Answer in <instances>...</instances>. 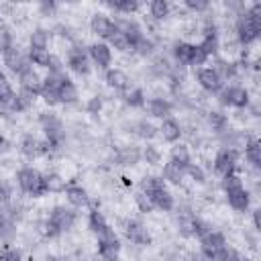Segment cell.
Here are the masks:
<instances>
[{
	"mask_svg": "<svg viewBox=\"0 0 261 261\" xmlns=\"http://www.w3.org/2000/svg\"><path fill=\"white\" fill-rule=\"evenodd\" d=\"M261 35V4H249L234 18V39L241 47L253 45Z\"/></svg>",
	"mask_w": 261,
	"mask_h": 261,
	"instance_id": "6da1fadb",
	"label": "cell"
},
{
	"mask_svg": "<svg viewBox=\"0 0 261 261\" xmlns=\"http://www.w3.org/2000/svg\"><path fill=\"white\" fill-rule=\"evenodd\" d=\"M139 190L149 198L153 210H161V212H171L175 208V196L169 190V186L161 179V175H145L139 184Z\"/></svg>",
	"mask_w": 261,
	"mask_h": 261,
	"instance_id": "7a4b0ae2",
	"label": "cell"
},
{
	"mask_svg": "<svg viewBox=\"0 0 261 261\" xmlns=\"http://www.w3.org/2000/svg\"><path fill=\"white\" fill-rule=\"evenodd\" d=\"M77 222V210L71 208L69 204H55L45 220H43V232L49 239H57L63 237L65 232H69Z\"/></svg>",
	"mask_w": 261,
	"mask_h": 261,
	"instance_id": "3957f363",
	"label": "cell"
},
{
	"mask_svg": "<svg viewBox=\"0 0 261 261\" xmlns=\"http://www.w3.org/2000/svg\"><path fill=\"white\" fill-rule=\"evenodd\" d=\"M220 188L224 192V198H226L228 206L234 212H249V208H251V192H249V188L245 186V181H243V177L239 173L222 177L220 179Z\"/></svg>",
	"mask_w": 261,
	"mask_h": 261,
	"instance_id": "277c9868",
	"label": "cell"
},
{
	"mask_svg": "<svg viewBox=\"0 0 261 261\" xmlns=\"http://www.w3.org/2000/svg\"><path fill=\"white\" fill-rule=\"evenodd\" d=\"M16 186L20 190V194H24L27 198H43L47 194V179L45 173L33 165H22L20 169H16Z\"/></svg>",
	"mask_w": 261,
	"mask_h": 261,
	"instance_id": "5b68a950",
	"label": "cell"
},
{
	"mask_svg": "<svg viewBox=\"0 0 261 261\" xmlns=\"http://www.w3.org/2000/svg\"><path fill=\"white\" fill-rule=\"evenodd\" d=\"M171 57L175 61V65L179 67H202L206 65V61L210 59L202 47L198 43H190V41H175L171 47Z\"/></svg>",
	"mask_w": 261,
	"mask_h": 261,
	"instance_id": "8992f818",
	"label": "cell"
},
{
	"mask_svg": "<svg viewBox=\"0 0 261 261\" xmlns=\"http://www.w3.org/2000/svg\"><path fill=\"white\" fill-rule=\"evenodd\" d=\"M39 126L43 130V139L53 147V151H59L65 143V124L61 116L53 110H43L39 112Z\"/></svg>",
	"mask_w": 261,
	"mask_h": 261,
	"instance_id": "52a82bcc",
	"label": "cell"
},
{
	"mask_svg": "<svg viewBox=\"0 0 261 261\" xmlns=\"http://www.w3.org/2000/svg\"><path fill=\"white\" fill-rule=\"evenodd\" d=\"M198 241H200V255L206 257L208 261H226L232 251L226 237L216 228H212Z\"/></svg>",
	"mask_w": 261,
	"mask_h": 261,
	"instance_id": "ba28073f",
	"label": "cell"
},
{
	"mask_svg": "<svg viewBox=\"0 0 261 261\" xmlns=\"http://www.w3.org/2000/svg\"><path fill=\"white\" fill-rule=\"evenodd\" d=\"M20 204L14 200L10 204L0 206V245H12L18 230V218H20Z\"/></svg>",
	"mask_w": 261,
	"mask_h": 261,
	"instance_id": "9c48e42d",
	"label": "cell"
},
{
	"mask_svg": "<svg viewBox=\"0 0 261 261\" xmlns=\"http://www.w3.org/2000/svg\"><path fill=\"white\" fill-rule=\"evenodd\" d=\"M216 96H218L220 106H224V108L247 110L251 106V94L241 84H226V86H222V90Z\"/></svg>",
	"mask_w": 261,
	"mask_h": 261,
	"instance_id": "30bf717a",
	"label": "cell"
},
{
	"mask_svg": "<svg viewBox=\"0 0 261 261\" xmlns=\"http://www.w3.org/2000/svg\"><path fill=\"white\" fill-rule=\"evenodd\" d=\"M65 67L77 75V77H86L90 75L92 71V63H90V57H88V49L80 43H73L69 45L67 53H65Z\"/></svg>",
	"mask_w": 261,
	"mask_h": 261,
	"instance_id": "8fae6325",
	"label": "cell"
},
{
	"mask_svg": "<svg viewBox=\"0 0 261 261\" xmlns=\"http://www.w3.org/2000/svg\"><path fill=\"white\" fill-rule=\"evenodd\" d=\"M239 159H241L239 151L228 149V147H220L212 157V169L220 179L228 177L232 173H239Z\"/></svg>",
	"mask_w": 261,
	"mask_h": 261,
	"instance_id": "7c38bea8",
	"label": "cell"
},
{
	"mask_svg": "<svg viewBox=\"0 0 261 261\" xmlns=\"http://www.w3.org/2000/svg\"><path fill=\"white\" fill-rule=\"evenodd\" d=\"M96 251H98L100 261H118L120 251H122V243H120V237L114 232L112 226L106 232H102L100 237H96Z\"/></svg>",
	"mask_w": 261,
	"mask_h": 261,
	"instance_id": "4fadbf2b",
	"label": "cell"
},
{
	"mask_svg": "<svg viewBox=\"0 0 261 261\" xmlns=\"http://www.w3.org/2000/svg\"><path fill=\"white\" fill-rule=\"evenodd\" d=\"M18 151L24 159L33 161V159H39V157H49L51 155V149H49V143L45 139H39L37 135L33 133H24L18 141Z\"/></svg>",
	"mask_w": 261,
	"mask_h": 261,
	"instance_id": "5bb4252c",
	"label": "cell"
},
{
	"mask_svg": "<svg viewBox=\"0 0 261 261\" xmlns=\"http://www.w3.org/2000/svg\"><path fill=\"white\" fill-rule=\"evenodd\" d=\"M122 232L126 237L128 243L137 245V247H149L153 241V234L149 230V226L145 222H141L139 218H126L122 224Z\"/></svg>",
	"mask_w": 261,
	"mask_h": 261,
	"instance_id": "9a60e30c",
	"label": "cell"
},
{
	"mask_svg": "<svg viewBox=\"0 0 261 261\" xmlns=\"http://www.w3.org/2000/svg\"><path fill=\"white\" fill-rule=\"evenodd\" d=\"M63 75H65V69L55 71V73H47L43 77V86H41L39 96L47 106H59V82Z\"/></svg>",
	"mask_w": 261,
	"mask_h": 261,
	"instance_id": "2e32d148",
	"label": "cell"
},
{
	"mask_svg": "<svg viewBox=\"0 0 261 261\" xmlns=\"http://www.w3.org/2000/svg\"><path fill=\"white\" fill-rule=\"evenodd\" d=\"M88 57H90V63L96 65L98 69L106 71L110 65H112V59H114V53L112 49L104 43V41H96V43H90L88 47Z\"/></svg>",
	"mask_w": 261,
	"mask_h": 261,
	"instance_id": "e0dca14e",
	"label": "cell"
},
{
	"mask_svg": "<svg viewBox=\"0 0 261 261\" xmlns=\"http://www.w3.org/2000/svg\"><path fill=\"white\" fill-rule=\"evenodd\" d=\"M63 194H65L67 204H69L71 208H75V210L90 206V194H88V190H86L80 181H75V179H67Z\"/></svg>",
	"mask_w": 261,
	"mask_h": 261,
	"instance_id": "ac0fdd59",
	"label": "cell"
},
{
	"mask_svg": "<svg viewBox=\"0 0 261 261\" xmlns=\"http://www.w3.org/2000/svg\"><path fill=\"white\" fill-rule=\"evenodd\" d=\"M2 61H4V67H6L12 75H16V77L31 65V61H29V57H27V51H22L18 45L12 47L10 51H6V53L2 55Z\"/></svg>",
	"mask_w": 261,
	"mask_h": 261,
	"instance_id": "d6986e66",
	"label": "cell"
},
{
	"mask_svg": "<svg viewBox=\"0 0 261 261\" xmlns=\"http://www.w3.org/2000/svg\"><path fill=\"white\" fill-rule=\"evenodd\" d=\"M196 82L208 94H218L222 90V86H224V82L218 77V73L210 65H202V67L196 69Z\"/></svg>",
	"mask_w": 261,
	"mask_h": 261,
	"instance_id": "ffe728a7",
	"label": "cell"
},
{
	"mask_svg": "<svg viewBox=\"0 0 261 261\" xmlns=\"http://www.w3.org/2000/svg\"><path fill=\"white\" fill-rule=\"evenodd\" d=\"M114 27H116V20L112 18V14H106V12H94L92 18H90V31H92L98 39H102L104 43H106L108 37L112 35Z\"/></svg>",
	"mask_w": 261,
	"mask_h": 261,
	"instance_id": "44dd1931",
	"label": "cell"
},
{
	"mask_svg": "<svg viewBox=\"0 0 261 261\" xmlns=\"http://www.w3.org/2000/svg\"><path fill=\"white\" fill-rule=\"evenodd\" d=\"M157 135H159L165 143L175 145V143H179V139L184 137V126H181V122H179L177 118L169 116V118H163V120L159 122Z\"/></svg>",
	"mask_w": 261,
	"mask_h": 261,
	"instance_id": "7402d4cb",
	"label": "cell"
},
{
	"mask_svg": "<svg viewBox=\"0 0 261 261\" xmlns=\"http://www.w3.org/2000/svg\"><path fill=\"white\" fill-rule=\"evenodd\" d=\"M104 82H106V86H108L110 90L120 92V94H124V92L133 86L128 73H126L124 69H120V67H108V69L104 71Z\"/></svg>",
	"mask_w": 261,
	"mask_h": 261,
	"instance_id": "603a6c76",
	"label": "cell"
},
{
	"mask_svg": "<svg viewBox=\"0 0 261 261\" xmlns=\"http://www.w3.org/2000/svg\"><path fill=\"white\" fill-rule=\"evenodd\" d=\"M18 86H20L22 92H29V94H33V96L37 98L39 92H41V86H43V77H41L39 69L33 67V65H29V67L18 75Z\"/></svg>",
	"mask_w": 261,
	"mask_h": 261,
	"instance_id": "cb8c5ba5",
	"label": "cell"
},
{
	"mask_svg": "<svg viewBox=\"0 0 261 261\" xmlns=\"http://www.w3.org/2000/svg\"><path fill=\"white\" fill-rule=\"evenodd\" d=\"M145 110L149 112L151 118H169L171 112H173V104L163 98V96H153V98H147V104H145Z\"/></svg>",
	"mask_w": 261,
	"mask_h": 261,
	"instance_id": "d4e9b609",
	"label": "cell"
},
{
	"mask_svg": "<svg viewBox=\"0 0 261 261\" xmlns=\"http://www.w3.org/2000/svg\"><path fill=\"white\" fill-rule=\"evenodd\" d=\"M161 179L167 186H181L186 179V165H181L173 159H167L163 163V169H161Z\"/></svg>",
	"mask_w": 261,
	"mask_h": 261,
	"instance_id": "484cf974",
	"label": "cell"
},
{
	"mask_svg": "<svg viewBox=\"0 0 261 261\" xmlns=\"http://www.w3.org/2000/svg\"><path fill=\"white\" fill-rule=\"evenodd\" d=\"M80 102V90L77 84L65 73L59 82V104L61 106H73Z\"/></svg>",
	"mask_w": 261,
	"mask_h": 261,
	"instance_id": "4316f807",
	"label": "cell"
},
{
	"mask_svg": "<svg viewBox=\"0 0 261 261\" xmlns=\"http://www.w3.org/2000/svg\"><path fill=\"white\" fill-rule=\"evenodd\" d=\"M86 224H88V230L94 234V237H100L102 232H106L110 228V222L108 218L104 216V212L98 208V206H92L88 210V216H86Z\"/></svg>",
	"mask_w": 261,
	"mask_h": 261,
	"instance_id": "83f0119b",
	"label": "cell"
},
{
	"mask_svg": "<svg viewBox=\"0 0 261 261\" xmlns=\"http://www.w3.org/2000/svg\"><path fill=\"white\" fill-rule=\"evenodd\" d=\"M243 155L247 159V163L251 165L253 171H259L261 167V143L255 135H249L245 145H243Z\"/></svg>",
	"mask_w": 261,
	"mask_h": 261,
	"instance_id": "f1b7e54d",
	"label": "cell"
},
{
	"mask_svg": "<svg viewBox=\"0 0 261 261\" xmlns=\"http://www.w3.org/2000/svg\"><path fill=\"white\" fill-rule=\"evenodd\" d=\"M222 82H232L239 75V63L230 61L228 57H214V63L210 65Z\"/></svg>",
	"mask_w": 261,
	"mask_h": 261,
	"instance_id": "f546056e",
	"label": "cell"
},
{
	"mask_svg": "<svg viewBox=\"0 0 261 261\" xmlns=\"http://www.w3.org/2000/svg\"><path fill=\"white\" fill-rule=\"evenodd\" d=\"M51 45V33L45 27H35L29 35V47L27 49H49Z\"/></svg>",
	"mask_w": 261,
	"mask_h": 261,
	"instance_id": "4dcf8cb0",
	"label": "cell"
},
{
	"mask_svg": "<svg viewBox=\"0 0 261 261\" xmlns=\"http://www.w3.org/2000/svg\"><path fill=\"white\" fill-rule=\"evenodd\" d=\"M106 6L118 16H133L135 12L141 10L139 0H116V2H106Z\"/></svg>",
	"mask_w": 261,
	"mask_h": 261,
	"instance_id": "1f68e13d",
	"label": "cell"
},
{
	"mask_svg": "<svg viewBox=\"0 0 261 261\" xmlns=\"http://www.w3.org/2000/svg\"><path fill=\"white\" fill-rule=\"evenodd\" d=\"M33 102H35V96L33 94L18 90V92H14V96H12V100H10V104L6 108L12 110V112H16V114H20V112H27L33 106Z\"/></svg>",
	"mask_w": 261,
	"mask_h": 261,
	"instance_id": "d6a6232c",
	"label": "cell"
},
{
	"mask_svg": "<svg viewBox=\"0 0 261 261\" xmlns=\"http://www.w3.org/2000/svg\"><path fill=\"white\" fill-rule=\"evenodd\" d=\"M114 20H116V18H114ZM106 45H108L110 49H114V51H120V53H130V43H128L126 35L122 33V29L118 27V22H116V27H114L112 35L108 37Z\"/></svg>",
	"mask_w": 261,
	"mask_h": 261,
	"instance_id": "836d02e7",
	"label": "cell"
},
{
	"mask_svg": "<svg viewBox=\"0 0 261 261\" xmlns=\"http://www.w3.org/2000/svg\"><path fill=\"white\" fill-rule=\"evenodd\" d=\"M206 120H208V126L216 135H222L224 130H228V114L224 110H210Z\"/></svg>",
	"mask_w": 261,
	"mask_h": 261,
	"instance_id": "e575fe53",
	"label": "cell"
},
{
	"mask_svg": "<svg viewBox=\"0 0 261 261\" xmlns=\"http://www.w3.org/2000/svg\"><path fill=\"white\" fill-rule=\"evenodd\" d=\"M122 100H124V104L130 106V108H145V104H147V96H145L143 88H137V86H130V88L122 94Z\"/></svg>",
	"mask_w": 261,
	"mask_h": 261,
	"instance_id": "d590c367",
	"label": "cell"
},
{
	"mask_svg": "<svg viewBox=\"0 0 261 261\" xmlns=\"http://www.w3.org/2000/svg\"><path fill=\"white\" fill-rule=\"evenodd\" d=\"M116 159L118 163L122 165H137L141 161V147H135V145H126V147H120L116 151Z\"/></svg>",
	"mask_w": 261,
	"mask_h": 261,
	"instance_id": "8d00e7d4",
	"label": "cell"
},
{
	"mask_svg": "<svg viewBox=\"0 0 261 261\" xmlns=\"http://www.w3.org/2000/svg\"><path fill=\"white\" fill-rule=\"evenodd\" d=\"M147 10H149V16L153 20H165L171 12V4L167 0H153L147 4Z\"/></svg>",
	"mask_w": 261,
	"mask_h": 261,
	"instance_id": "74e56055",
	"label": "cell"
},
{
	"mask_svg": "<svg viewBox=\"0 0 261 261\" xmlns=\"http://www.w3.org/2000/svg\"><path fill=\"white\" fill-rule=\"evenodd\" d=\"M45 179H47V194H63L67 179H65L59 171H49V173H45Z\"/></svg>",
	"mask_w": 261,
	"mask_h": 261,
	"instance_id": "f35d334b",
	"label": "cell"
},
{
	"mask_svg": "<svg viewBox=\"0 0 261 261\" xmlns=\"http://www.w3.org/2000/svg\"><path fill=\"white\" fill-rule=\"evenodd\" d=\"M169 159H173V161H177V163H181V165H186V167L194 161V159H192V153H190V147L184 145V143H175V145L171 147Z\"/></svg>",
	"mask_w": 261,
	"mask_h": 261,
	"instance_id": "ab89813d",
	"label": "cell"
},
{
	"mask_svg": "<svg viewBox=\"0 0 261 261\" xmlns=\"http://www.w3.org/2000/svg\"><path fill=\"white\" fill-rule=\"evenodd\" d=\"M135 133H137L143 141H151V139H155V137H157V126H155L151 120L141 118V120L135 124Z\"/></svg>",
	"mask_w": 261,
	"mask_h": 261,
	"instance_id": "60d3db41",
	"label": "cell"
},
{
	"mask_svg": "<svg viewBox=\"0 0 261 261\" xmlns=\"http://www.w3.org/2000/svg\"><path fill=\"white\" fill-rule=\"evenodd\" d=\"M12 96H14V88L8 80V75L0 69V106H8Z\"/></svg>",
	"mask_w": 261,
	"mask_h": 261,
	"instance_id": "b9f144b4",
	"label": "cell"
},
{
	"mask_svg": "<svg viewBox=\"0 0 261 261\" xmlns=\"http://www.w3.org/2000/svg\"><path fill=\"white\" fill-rule=\"evenodd\" d=\"M12 47H16L12 29L8 24H0V55H4L6 51H10Z\"/></svg>",
	"mask_w": 261,
	"mask_h": 261,
	"instance_id": "7bdbcfd3",
	"label": "cell"
},
{
	"mask_svg": "<svg viewBox=\"0 0 261 261\" xmlns=\"http://www.w3.org/2000/svg\"><path fill=\"white\" fill-rule=\"evenodd\" d=\"M186 177H190L194 184H206V169L200 165V163H196V161H192L188 167H186Z\"/></svg>",
	"mask_w": 261,
	"mask_h": 261,
	"instance_id": "ee69618b",
	"label": "cell"
},
{
	"mask_svg": "<svg viewBox=\"0 0 261 261\" xmlns=\"http://www.w3.org/2000/svg\"><path fill=\"white\" fill-rule=\"evenodd\" d=\"M0 261H24L22 251L12 243V245H0Z\"/></svg>",
	"mask_w": 261,
	"mask_h": 261,
	"instance_id": "f6af8a7d",
	"label": "cell"
},
{
	"mask_svg": "<svg viewBox=\"0 0 261 261\" xmlns=\"http://www.w3.org/2000/svg\"><path fill=\"white\" fill-rule=\"evenodd\" d=\"M141 159H145L149 165H157L161 161V151L155 145H145L141 149Z\"/></svg>",
	"mask_w": 261,
	"mask_h": 261,
	"instance_id": "bcb514c9",
	"label": "cell"
},
{
	"mask_svg": "<svg viewBox=\"0 0 261 261\" xmlns=\"http://www.w3.org/2000/svg\"><path fill=\"white\" fill-rule=\"evenodd\" d=\"M12 200H14V188H12V184L8 179L0 177V206L10 204Z\"/></svg>",
	"mask_w": 261,
	"mask_h": 261,
	"instance_id": "7dc6e473",
	"label": "cell"
},
{
	"mask_svg": "<svg viewBox=\"0 0 261 261\" xmlns=\"http://www.w3.org/2000/svg\"><path fill=\"white\" fill-rule=\"evenodd\" d=\"M102 108H104V98L102 96H92V98H88V102H86V112L90 114V116H98L100 112H102Z\"/></svg>",
	"mask_w": 261,
	"mask_h": 261,
	"instance_id": "c3c4849f",
	"label": "cell"
},
{
	"mask_svg": "<svg viewBox=\"0 0 261 261\" xmlns=\"http://www.w3.org/2000/svg\"><path fill=\"white\" fill-rule=\"evenodd\" d=\"M133 202H135V206L139 208V212H143V214H149V212H153V206H151V202H149V198L141 192V190H137L135 192V196H133Z\"/></svg>",
	"mask_w": 261,
	"mask_h": 261,
	"instance_id": "681fc988",
	"label": "cell"
},
{
	"mask_svg": "<svg viewBox=\"0 0 261 261\" xmlns=\"http://www.w3.org/2000/svg\"><path fill=\"white\" fill-rule=\"evenodd\" d=\"M184 6L192 12H206L210 8V2H206V0H186Z\"/></svg>",
	"mask_w": 261,
	"mask_h": 261,
	"instance_id": "f907efd6",
	"label": "cell"
},
{
	"mask_svg": "<svg viewBox=\"0 0 261 261\" xmlns=\"http://www.w3.org/2000/svg\"><path fill=\"white\" fill-rule=\"evenodd\" d=\"M226 261H253V259H249V257H247V255H243L241 251H234V249H232Z\"/></svg>",
	"mask_w": 261,
	"mask_h": 261,
	"instance_id": "816d5d0a",
	"label": "cell"
},
{
	"mask_svg": "<svg viewBox=\"0 0 261 261\" xmlns=\"http://www.w3.org/2000/svg\"><path fill=\"white\" fill-rule=\"evenodd\" d=\"M8 151H10V141L0 133V157H2V155H6Z\"/></svg>",
	"mask_w": 261,
	"mask_h": 261,
	"instance_id": "f5cc1de1",
	"label": "cell"
},
{
	"mask_svg": "<svg viewBox=\"0 0 261 261\" xmlns=\"http://www.w3.org/2000/svg\"><path fill=\"white\" fill-rule=\"evenodd\" d=\"M39 8H41L45 14H51V12L57 10V4H53V2H43V4H39Z\"/></svg>",
	"mask_w": 261,
	"mask_h": 261,
	"instance_id": "db71d44e",
	"label": "cell"
},
{
	"mask_svg": "<svg viewBox=\"0 0 261 261\" xmlns=\"http://www.w3.org/2000/svg\"><path fill=\"white\" fill-rule=\"evenodd\" d=\"M167 261H190V259H188V257H186L184 253H179V251H177V253L169 255V259H167Z\"/></svg>",
	"mask_w": 261,
	"mask_h": 261,
	"instance_id": "11a10c76",
	"label": "cell"
},
{
	"mask_svg": "<svg viewBox=\"0 0 261 261\" xmlns=\"http://www.w3.org/2000/svg\"><path fill=\"white\" fill-rule=\"evenodd\" d=\"M253 230H259V208L253 210Z\"/></svg>",
	"mask_w": 261,
	"mask_h": 261,
	"instance_id": "9f6ffc18",
	"label": "cell"
},
{
	"mask_svg": "<svg viewBox=\"0 0 261 261\" xmlns=\"http://www.w3.org/2000/svg\"><path fill=\"white\" fill-rule=\"evenodd\" d=\"M49 261H69V259L67 257H51Z\"/></svg>",
	"mask_w": 261,
	"mask_h": 261,
	"instance_id": "6f0895ef",
	"label": "cell"
}]
</instances>
